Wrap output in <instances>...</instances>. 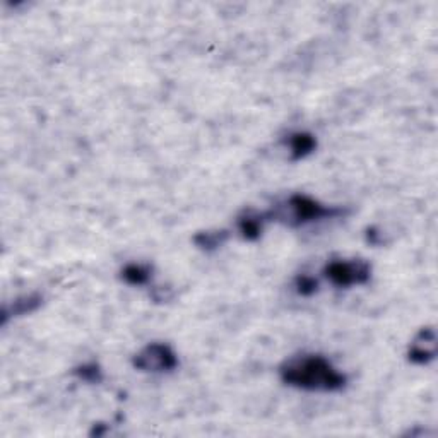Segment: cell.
<instances>
[{"label": "cell", "instance_id": "9c48e42d", "mask_svg": "<svg viewBox=\"0 0 438 438\" xmlns=\"http://www.w3.org/2000/svg\"><path fill=\"white\" fill-rule=\"evenodd\" d=\"M151 276H153V271H151L149 265L144 264H129L125 265L124 271H122L124 281L132 286L146 284V282L151 281Z\"/></svg>", "mask_w": 438, "mask_h": 438}, {"label": "cell", "instance_id": "6da1fadb", "mask_svg": "<svg viewBox=\"0 0 438 438\" xmlns=\"http://www.w3.org/2000/svg\"><path fill=\"white\" fill-rule=\"evenodd\" d=\"M281 380L305 391L334 392L346 386V375L321 355H300L286 359L279 370Z\"/></svg>", "mask_w": 438, "mask_h": 438}, {"label": "cell", "instance_id": "7a4b0ae2", "mask_svg": "<svg viewBox=\"0 0 438 438\" xmlns=\"http://www.w3.org/2000/svg\"><path fill=\"white\" fill-rule=\"evenodd\" d=\"M282 209H286L288 214H277L274 216V219H286V223H289L292 226H300V224L322 218H333V216H339L345 212L342 209L338 207L322 206L321 202H317V200H313L312 197H306V195L300 194L289 197V200Z\"/></svg>", "mask_w": 438, "mask_h": 438}, {"label": "cell", "instance_id": "30bf717a", "mask_svg": "<svg viewBox=\"0 0 438 438\" xmlns=\"http://www.w3.org/2000/svg\"><path fill=\"white\" fill-rule=\"evenodd\" d=\"M228 238L226 231H204L199 233L195 236L194 241L197 243V247L206 248V250H212V248H218L219 245H223Z\"/></svg>", "mask_w": 438, "mask_h": 438}, {"label": "cell", "instance_id": "ba28073f", "mask_svg": "<svg viewBox=\"0 0 438 438\" xmlns=\"http://www.w3.org/2000/svg\"><path fill=\"white\" fill-rule=\"evenodd\" d=\"M288 144L289 149H292V159H303L305 156H309V154L315 149L317 141H315L312 134L294 132L289 136Z\"/></svg>", "mask_w": 438, "mask_h": 438}, {"label": "cell", "instance_id": "8992f818", "mask_svg": "<svg viewBox=\"0 0 438 438\" xmlns=\"http://www.w3.org/2000/svg\"><path fill=\"white\" fill-rule=\"evenodd\" d=\"M269 219L267 212H245L238 219V230L243 238L247 240H257L260 236L264 223Z\"/></svg>", "mask_w": 438, "mask_h": 438}, {"label": "cell", "instance_id": "3957f363", "mask_svg": "<svg viewBox=\"0 0 438 438\" xmlns=\"http://www.w3.org/2000/svg\"><path fill=\"white\" fill-rule=\"evenodd\" d=\"M323 274L333 284L347 288L355 284H365L370 279L371 267L365 260L353 259V260H334L325 265Z\"/></svg>", "mask_w": 438, "mask_h": 438}, {"label": "cell", "instance_id": "8fae6325", "mask_svg": "<svg viewBox=\"0 0 438 438\" xmlns=\"http://www.w3.org/2000/svg\"><path fill=\"white\" fill-rule=\"evenodd\" d=\"M79 379L86 380V382H100L101 380V370L96 363H86V365L79 367L74 371Z\"/></svg>", "mask_w": 438, "mask_h": 438}, {"label": "cell", "instance_id": "7c38bea8", "mask_svg": "<svg viewBox=\"0 0 438 438\" xmlns=\"http://www.w3.org/2000/svg\"><path fill=\"white\" fill-rule=\"evenodd\" d=\"M317 286H318V282L317 279H313L312 276H300L296 279L298 293L305 294V296H309V294L317 292Z\"/></svg>", "mask_w": 438, "mask_h": 438}, {"label": "cell", "instance_id": "277c9868", "mask_svg": "<svg viewBox=\"0 0 438 438\" xmlns=\"http://www.w3.org/2000/svg\"><path fill=\"white\" fill-rule=\"evenodd\" d=\"M132 365L141 371H153V374H161V371H170L178 365L177 355L173 353L170 346L161 345V342H153L146 346L134 356Z\"/></svg>", "mask_w": 438, "mask_h": 438}, {"label": "cell", "instance_id": "5b68a950", "mask_svg": "<svg viewBox=\"0 0 438 438\" xmlns=\"http://www.w3.org/2000/svg\"><path fill=\"white\" fill-rule=\"evenodd\" d=\"M437 355V334L433 329H423L409 347V359L416 365H427Z\"/></svg>", "mask_w": 438, "mask_h": 438}, {"label": "cell", "instance_id": "52a82bcc", "mask_svg": "<svg viewBox=\"0 0 438 438\" xmlns=\"http://www.w3.org/2000/svg\"><path fill=\"white\" fill-rule=\"evenodd\" d=\"M40 305H42V296H40V294H26V296L18 298V300L12 301L11 305L4 306L2 322H7L9 317H19V315L35 312Z\"/></svg>", "mask_w": 438, "mask_h": 438}]
</instances>
